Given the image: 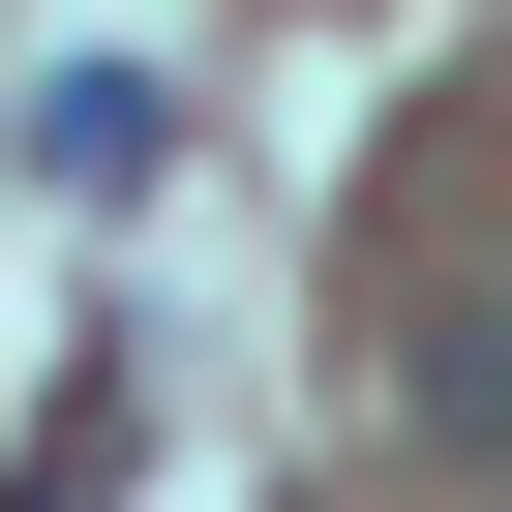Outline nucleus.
I'll return each instance as SVG.
<instances>
[{
    "label": "nucleus",
    "instance_id": "1",
    "mask_svg": "<svg viewBox=\"0 0 512 512\" xmlns=\"http://www.w3.org/2000/svg\"><path fill=\"white\" fill-rule=\"evenodd\" d=\"M0 151H31V211H121V181L181 151V91H151V61H61L31 121H0Z\"/></svg>",
    "mask_w": 512,
    "mask_h": 512
},
{
    "label": "nucleus",
    "instance_id": "2",
    "mask_svg": "<svg viewBox=\"0 0 512 512\" xmlns=\"http://www.w3.org/2000/svg\"><path fill=\"white\" fill-rule=\"evenodd\" d=\"M121 452H151V362H121V332H61V422L0 452V512H121Z\"/></svg>",
    "mask_w": 512,
    "mask_h": 512
}]
</instances>
